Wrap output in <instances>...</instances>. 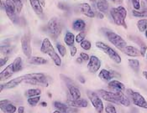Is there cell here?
I'll list each match as a JSON object with an SVG mask.
<instances>
[{
	"mask_svg": "<svg viewBox=\"0 0 147 113\" xmlns=\"http://www.w3.org/2000/svg\"><path fill=\"white\" fill-rule=\"evenodd\" d=\"M145 34H146V38H147V30H146V32H145Z\"/></svg>",
	"mask_w": 147,
	"mask_h": 113,
	"instance_id": "9f6ffc18",
	"label": "cell"
},
{
	"mask_svg": "<svg viewBox=\"0 0 147 113\" xmlns=\"http://www.w3.org/2000/svg\"><path fill=\"white\" fill-rule=\"evenodd\" d=\"M101 67V60L95 55L90 57L88 64V69L91 73H97Z\"/></svg>",
	"mask_w": 147,
	"mask_h": 113,
	"instance_id": "7c38bea8",
	"label": "cell"
},
{
	"mask_svg": "<svg viewBox=\"0 0 147 113\" xmlns=\"http://www.w3.org/2000/svg\"><path fill=\"white\" fill-rule=\"evenodd\" d=\"M76 61H77V63H78V64H82L84 60H83L81 57H78V58L76 59Z\"/></svg>",
	"mask_w": 147,
	"mask_h": 113,
	"instance_id": "7dc6e473",
	"label": "cell"
},
{
	"mask_svg": "<svg viewBox=\"0 0 147 113\" xmlns=\"http://www.w3.org/2000/svg\"><path fill=\"white\" fill-rule=\"evenodd\" d=\"M129 1H130V2H131V1H132V0H129Z\"/></svg>",
	"mask_w": 147,
	"mask_h": 113,
	"instance_id": "680465c9",
	"label": "cell"
},
{
	"mask_svg": "<svg viewBox=\"0 0 147 113\" xmlns=\"http://www.w3.org/2000/svg\"><path fill=\"white\" fill-rule=\"evenodd\" d=\"M28 62L31 65H36V66H41L46 64V60L43 57L32 56L28 60Z\"/></svg>",
	"mask_w": 147,
	"mask_h": 113,
	"instance_id": "d4e9b609",
	"label": "cell"
},
{
	"mask_svg": "<svg viewBox=\"0 0 147 113\" xmlns=\"http://www.w3.org/2000/svg\"><path fill=\"white\" fill-rule=\"evenodd\" d=\"M96 47L98 49H99L100 50H102V52H104L109 57L113 62H115L116 64H120L121 63V57L120 55L113 49H112L110 46L107 45L106 44L100 42V41H98L96 42Z\"/></svg>",
	"mask_w": 147,
	"mask_h": 113,
	"instance_id": "5b68a950",
	"label": "cell"
},
{
	"mask_svg": "<svg viewBox=\"0 0 147 113\" xmlns=\"http://www.w3.org/2000/svg\"><path fill=\"white\" fill-rule=\"evenodd\" d=\"M40 106H42V107H46L47 106V103L45 102H42L40 103Z\"/></svg>",
	"mask_w": 147,
	"mask_h": 113,
	"instance_id": "681fc988",
	"label": "cell"
},
{
	"mask_svg": "<svg viewBox=\"0 0 147 113\" xmlns=\"http://www.w3.org/2000/svg\"><path fill=\"white\" fill-rule=\"evenodd\" d=\"M108 87L110 90V91L116 92V93L126 91L125 85L122 82H120L119 80H112L111 81H109V84H108Z\"/></svg>",
	"mask_w": 147,
	"mask_h": 113,
	"instance_id": "4fadbf2b",
	"label": "cell"
},
{
	"mask_svg": "<svg viewBox=\"0 0 147 113\" xmlns=\"http://www.w3.org/2000/svg\"><path fill=\"white\" fill-rule=\"evenodd\" d=\"M80 45H81L82 49H85V50H89L91 49V46H92L90 41L86 40V39L83 40V41L80 44Z\"/></svg>",
	"mask_w": 147,
	"mask_h": 113,
	"instance_id": "60d3db41",
	"label": "cell"
},
{
	"mask_svg": "<svg viewBox=\"0 0 147 113\" xmlns=\"http://www.w3.org/2000/svg\"><path fill=\"white\" fill-rule=\"evenodd\" d=\"M90 2H92V3H95V2H96V0H90Z\"/></svg>",
	"mask_w": 147,
	"mask_h": 113,
	"instance_id": "11a10c76",
	"label": "cell"
},
{
	"mask_svg": "<svg viewBox=\"0 0 147 113\" xmlns=\"http://www.w3.org/2000/svg\"><path fill=\"white\" fill-rule=\"evenodd\" d=\"M13 52V46L9 41L6 40L3 41L1 45V54L7 56L8 55H10Z\"/></svg>",
	"mask_w": 147,
	"mask_h": 113,
	"instance_id": "44dd1931",
	"label": "cell"
},
{
	"mask_svg": "<svg viewBox=\"0 0 147 113\" xmlns=\"http://www.w3.org/2000/svg\"><path fill=\"white\" fill-rule=\"evenodd\" d=\"M0 108H1V111L4 113H15L18 111L17 107L12 102H9V104L3 106H0Z\"/></svg>",
	"mask_w": 147,
	"mask_h": 113,
	"instance_id": "f1b7e54d",
	"label": "cell"
},
{
	"mask_svg": "<svg viewBox=\"0 0 147 113\" xmlns=\"http://www.w3.org/2000/svg\"><path fill=\"white\" fill-rule=\"evenodd\" d=\"M21 48L23 53L28 59H30L32 55L31 48V36L30 34H25L21 38Z\"/></svg>",
	"mask_w": 147,
	"mask_h": 113,
	"instance_id": "30bf717a",
	"label": "cell"
},
{
	"mask_svg": "<svg viewBox=\"0 0 147 113\" xmlns=\"http://www.w3.org/2000/svg\"><path fill=\"white\" fill-rule=\"evenodd\" d=\"M85 37H86V32L85 31H82L79 32V34L76 36V42L81 44L83 40H85Z\"/></svg>",
	"mask_w": 147,
	"mask_h": 113,
	"instance_id": "ab89813d",
	"label": "cell"
},
{
	"mask_svg": "<svg viewBox=\"0 0 147 113\" xmlns=\"http://www.w3.org/2000/svg\"><path fill=\"white\" fill-rule=\"evenodd\" d=\"M98 77L101 80H102L103 81H106V82H109L111 81L112 79L113 78V71H110V70H108L106 69H102L99 73H98Z\"/></svg>",
	"mask_w": 147,
	"mask_h": 113,
	"instance_id": "ffe728a7",
	"label": "cell"
},
{
	"mask_svg": "<svg viewBox=\"0 0 147 113\" xmlns=\"http://www.w3.org/2000/svg\"><path fill=\"white\" fill-rule=\"evenodd\" d=\"M66 104L68 106L75 108H85L88 106V102L86 99H78V100H67Z\"/></svg>",
	"mask_w": 147,
	"mask_h": 113,
	"instance_id": "5bb4252c",
	"label": "cell"
},
{
	"mask_svg": "<svg viewBox=\"0 0 147 113\" xmlns=\"http://www.w3.org/2000/svg\"><path fill=\"white\" fill-rule=\"evenodd\" d=\"M75 41H76L75 35L72 34L71 32L67 31L66 33V34H65V37H64V42H65V44L68 45V46H72Z\"/></svg>",
	"mask_w": 147,
	"mask_h": 113,
	"instance_id": "83f0119b",
	"label": "cell"
},
{
	"mask_svg": "<svg viewBox=\"0 0 147 113\" xmlns=\"http://www.w3.org/2000/svg\"><path fill=\"white\" fill-rule=\"evenodd\" d=\"M13 73H14V70H13V66L12 63V64H9L3 70H2V72L0 73V80L3 81V80L9 79Z\"/></svg>",
	"mask_w": 147,
	"mask_h": 113,
	"instance_id": "d6986e66",
	"label": "cell"
},
{
	"mask_svg": "<svg viewBox=\"0 0 147 113\" xmlns=\"http://www.w3.org/2000/svg\"><path fill=\"white\" fill-rule=\"evenodd\" d=\"M16 7V12L17 13H20L23 9V1L24 0H12Z\"/></svg>",
	"mask_w": 147,
	"mask_h": 113,
	"instance_id": "f35d334b",
	"label": "cell"
},
{
	"mask_svg": "<svg viewBox=\"0 0 147 113\" xmlns=\"http://www.w3.org/2000/svg\"><path fill=\"white\" fill-rule=\"evenodd\" d=\"M40 101V96H34V97H30V98H28V100H27V102H28V104L30 105V106H36L38 104H39V102Z\"/></svg>",
	"mask_w": 147,
	"mask_h": 113,
	"instance_id": "e575fe53",
	"label": "cell"
},
{
	"mask_svg": "<svg viewBox=\"0 0 147 113\" xmlns=\"http://www.w3.org/2000/svg\"><path fill=\"white\" fill-rule=\"evenodd\" d=\"M137 28L140 32H141V33L146 32L147 30V19H140L137 22Z\"/></svg>",
	"mask_w": 147,
	"mask_h": 113,
	"instance_id": "836d02e7",
	"label": "cell"
},
{
	"mask_svg": "<svg viewBox=\"0 0 147 113\" xmlns=\"http://www.w3.org/2000/svg\"><path fill=\"white\" fill-rule=\"evenodd\" d=\"M80 57L84 60V61H89V60H90V57L89 55H88V54H86V53H83V52H82V53H80Z\"/></svg>",
	"mask_w": 147,
	"mask_h": 113,
	"instance_id": "7bdbcfd3",
	"label": "cell"
},
{
	"mask_svg": "<svg viewBox=\"0 0 147 113\" xmlns=\"http://www.w3.org/2000/svg\"><path fill=\"white\" fill-rule=\"evenodd\" d=\"M97 93L105 102H109V103H112V104L119 105L118 93L113 92V91H109V90H98L97 91Z\"/></svg>",
	"mask_w": 147,
	"mask_h": 113,
	"instance_id": "9c48e42d",
	"label": "cell"
},
{
	"mask_svg": "<svg viewBox=\"0 0 147 113\" xmlns=\"http://www.w3.org/2000/svg\"><path fill=\"white\" fill-rule=\"evenodd\" d=\"M30 5L37 14H42L43 9H42V6L40 5V0H30Z\"/></svg>",
	"mask_w": 147,
	"mask_h": 113,
	"instance_id": "484cf974",
	"label": "cell"
},
{
	"mask_svg": "<svg viewBox=\"0 0 147 113\" xmlns=\"http://www.w3.org/2000/svg\"><path fill=\"white\" fill-rule=\"evenodd\" d=\"M146 1H147V0H146Z\"/></svg>",
	"mask_w": 147,
	"mask_h": 113,
	"instance_id": "6125c7cd",
	"label": "cell"
},
{
	"mask_svg": "<svg viewBox=\"0 0 147 113\" xmlns=\"http://www.w3.org/2000/svg\"><path fill=\"white\" fill-rule=\"evenodd\" d=\"M13 70L14 72H19L22 70L23 68V62L22 58L21 57H16L15 60L13 62Z\"/></svg>",
	"mask_w": 147,
	"mask_h": 113,
	"instance_id": "4dcf8cb0",
	"label": "cell"
},
{
	"mask_svg": "<svg viewBox=\"0 0 147 113\" xmlns=\"http://www.w3.org/2000/svg\"><path fill=\"white\" fill-rule=\"evenodd\" d=\"M85 28H86V23L81 19H76L74 22L72 23V29L75 31L82 32V31H83L85 29Z\"/></svg>",
	"mask_w": 147,
	"mask_h": 113,
	"instance_id": "cb8c5ba5",
	"label": "cell"
},
{
	"mask_svg": "<svg viewBox=\"0 0 147 113\" xmlns=\"http://www.w3.org/2000/svg\"><path fill=\"white\" fill-rule=\"evenodd\" d=\"M53 113H61L60 111H58V110H56L55 112H53Z\"/></svg>",
	"mask_w": 147,
	"mask_h": 113,
	"instance_id": "db71d44e",
	"label": "cell"
},
{
	"mask_svg": "<svg viewBox=\"0 0 147 113\" xmlns=\"http://www.w3.org/2000/svg\"><path fill=\"white\" fill-rule=\"evenodd\" d=\"M109 5L107 0H98L97 2V9L102 13H106L109 10Z\"/></svg>",
	"mask_w": 147,
	"mask_h": 113,
	"instance_id": "4316f807",
	"label": "cell"
},
{
	"mask_svg": "<svg viewBox=\"0 0 147 113\" xmlns=\"http://www.w3.org/2000/svg\"><path fill=\"white\" fill-rule=\"evenodd\" d=\"M133 41H135L137 45H139L140 46V53H141V56L145 57L146 55V50H147V46L138 37H133L132 39Z\"/></svg>",
	"mask_w": 147,
	"mask_h": 113,
	"instance_id": "7402d4cb",
	"label": "cell"
},
{
	"mask_svg": "<svg viewBox=\"0 0 147 113\" xmlns=\"http://www.w3.org/2000/svg\"><path fill=\"white\" fill-rule=\"evenodd\" d=\"M5 13L7 16L9 18V19L14 23L16 20V7L12 0H6L5 1V6H4Z\"/></svg>",
	"mask_w": 147,
	"mask_h": 113,
	"instance_id": "8fae6325",
	"label": "cell"
},
{
	"mask_svg": "<svg viewBox=\"0 0 147 113\" xmlns=\"http://www.w3.org/2000/svg\"><path fill=\"white\" fill-rule=\"evenodd\" d=\"M41 94V90L39 88H34V89H29L24 92V96L27 98L34 97V96H39Z\"/></svg>",
	"mask_w": 147,
	"mask_h": 113,
	"instance_id": "f546056e",
	"label": "cell"
},
{
	"mask_svg": "<svg viewBox=\"0 0 147 113\" xmlns=\"http://www.w3.org/2000/svg\"><path fill=\"white\" fill-rule=\"evenodd\" d=\"M24 1H25V2H26V0H24Z\"/></svg>",
	"mask_w": 147,
	"mask_h": 113,
	"instance_id": "91938a15",
	"label": "cell"
},
{
	"mask_svg": "<svg viewBox=\"0 0 147 113\" xmlns=\"http://www.w3.org/2000/svg\"><path fill=\"white\" fill-rule=\"evenodd\" d=\"M40 52L45 55H48L57 66H61V59L56 52L54 47L52 46V44L51 43L49 39L45 38L43 39L41 47H40Z\"/></svg>",
	"mask_w": 147,
	"mask_h": 113,
	"instance_id": "6da1fadb",
	"label": "cell"
},
{
	"mask_svg": "<svg viewBox=\"0 0 147 113\" xmlns=\"http://www.w3.org/2000/svg\"><path fill=\"white\" fill-rule=\"evenodd\" d=\"M25 80V76H19V77H16L14 79L10 80H9L8 82H6L5 84H3V86H4V89H13V88H15L16 86H18L20 84H21L22 82H24Z\"/></svg>",
	"mask_w": 147,
	"mask_h": 113,
	"instance_id": "9a60e30c",
	"label": "cell"
},
{
	"mask_svg": "<svg viewBox=\"0 0 147 113\" xmlns=\"http://www.w3.org/2000/svg\"><path fill=\"white\" fill-rule=\"evenodd\" d=\"M8 60H9V58L8 56H5L3 57V58H1L0 59V66L1 67H3L6 63H7V61H8Z\"/></svg>",
	"mask_w": 147,
	"mask_h": 113,
	"instance_id": "ee69618b",
	"label": "cell"
},
{
	"mask_svg": "<svg viewBox=\"0 0 147 113\" xmlns=\"http://www.w3.org/2000/svg\"><path fill=\"white\" fill-rule=\"evenodd\" d=\"M79 9L80 12L82 14H84L85 16H87L88 18H93L95 16V13H94V12L92 11L91 6L87 3H81L79 5Z\"/></svg>",
	"mask_w": 147,
	"mask_h": 113,
	"instance_id": "ac0fdd59",
	"label": "cell"
},
{
	"mask_svg": "<svg viewBox=\"0 0 147 113\" xmlns=\"http://www.w3.org/2000/svg\"><path fill=\"white\" fill-rule=\"evenodd\" d=\"M110 15L112 16L115 24L119 26H123L125 29H127V24L125 23V19L127 17V11L123 6L112 8L110 9Z\"/></svg>",
	"mask_w": 147,
	"mask_h": 113,
	"instance_id": "7a4b0ae2",
	"label": "cell"
},
{
	"mask_svg": "<svg viewBox=\"0 0 147 113\" xmlns=\"http://www.w3.org/2000/svg\"><path fill=\"white\" fill-rule=\"evenodd\" d=\"M113 1H114V0H113Z\"/></svg>",
	"mask_w": 147,
	"mask_h": 113,
	"instance_id": "94428289",
	"label": "cell"
},
{
	"mask_svg": "<svg viewBox=\"0 0 147 113\" xmlns=\"http://www.w3.org/2000/svg\"><path fill=\"white\" fill-rule=\"evenodd\" d=\"M24 111H25V108H24V106H19V108H18V113H24Z\"/></svg>",
	"mask_w": 147,
	"mask_h": 113,
	"instance_id": "bcb514c9",
	"label": "cell"
},
{
	"mask_svg": "<svg viewBox=\"0 0 147 113\" xmlns=\"http://www.w3.org/2000/svg\"><path fill=\"white\" fill-rule=\"evenodd\" d=\"M126 95L135 106L140 107V108H143V109H147L146 100L140 92L135 91L131 89H127Z\"/></svg>",
	"mask_w": 147,
	"mask_h": 113,
	"instance_id": "3957f363",
	"label": "cell"
},
{
	"mask_svg": "<svg viewBox=\"0 0 147 113\" xmlns=\"http://www.w3.org/2000/svg\"><path fill=\"white\" fill-rule=\"evenodd\" d=\"M132 14L135 16V17H137V18H146L147 17V11L146 10H133L132 11Z\"/></svg>",
	"mask_w": 147,
	"mask_h": 113,
	"instance_id": "d590c367",
	"label": "cell"
},
{
	"mask_svg": "<svg viewBox=\"0 0 147 113\" xmlns=\"http://www.w3.org/2000/svg\"><path fill=\"white\" fill-rule=\"evenodd\" d=\"M98 17L100 19H102L104 16H103V14H102V13H98Z\"/></svg>",
	"mask_w": 147,
	"mask_h": 113,
	"instance_id": "816d5d0a",
	"label": "cell"
},
{
	"mask_svg": "<svg viewBox=\"0 0 147 113\" xmlns=\"http://www.w3.org/2000/svg\"><path fill=\"white\" fill-rule=\"evenodd\" d=\"M9 102H11L9 100H1V102H0V106H3L9 104Z\"/></svg>",
	"mask_w": 147,
	"mask_h": 113,
	"instance_id": "f6af8a7d",
	"label": "cell"
},
{
	"mask_svg": "<svg viewBox=\"0 0 147 113\" xmlns=\"http://www.w3.org/2000/svg\"><path fill=\"white\" fill-rule=\"evenodd\" d=\"M104 111L106 112V113H117V110L115 106H113L112 103L107 104L104 107Z\"/></svg>",
	"mask_w": 147,
	"mask_h": 113,
	"instance_id": "74e56055",
	"label": "cell"
},
{
	"mask_svg": "<svg viewBox=\"0 0 147 113\" xmlns=\"http://www.w3.org/2000/svg\"><path fill=\"white\" fill-rule=\"evenodd\" d=\"M87 96H88L90 102L92 103V105L95 108L96 112L98 113L103 112L105 106L103 105V102L101 100L100 96H98V94L94 92V91H92V90H88L87 91Z\"/></svg>",
	"mask_w": 147,
	"mask_h": 113,
	"instance_id": "ba28073f",
	"label": "cell"
},
{
	"mask_svg": "<svg viewBox=\"0 0 147 113\" xmlns=\"http://www.w3.org/2000/svg\"><path fill=\"white\" fill-rule=\"evenodd\" d=\"M57 48L58 52H59V55H60L61 56L64 57L66 55V54H67V49H66V47H65L64 45L59 43V44H57Z\"/></svg>",
	"mask_w": 147,
	"mask_h": 113,
	"instance_id": "8d00e7d4",
	"label": "cell"
},
{
	"mask_svg": "<svg viewBox=\"0 0 147 113\" xmlns=\"http://www.w3.org/2000/svg\"><path fill=\"white\" fill-rule=\"evenodd\" d=\"M105 36L107 37V39H109V41L113 45L118 49H119L120 51H122V49L127 46L126 41L125 39L119 36L118 34L114 33L111 30H108L106 29L105 31Z\"/></svg>",
	"mask_w": 147,
	"mask_h": 113,
	"instance_id": "277c9868",
	"label": "cell"
},
{
	"mask_svg": "<svg viewBox=\"0 0 147 113\" xmlns=\"http://www.w3.org/2000/svg\"><path fill=\"white\" fill-rule=\"evenodd\" d=\"M143 76H144V77H145V78H146V80H147V71L146 70L143 71Z\"/></svg>",
	"mask_w": 147,
	"mask_h": 113,
	"instance_id": "f5cc1de1",
	"label": "cell"
},
{
	"mask_svg": "<svg viewBox=\"0 0 147 113\" xmlns=\"http://www.w3.org/2000/svg\"><path fill=\"white\" fill-rule=\"evenodd\" d=\"M118 96H119V105H122V106H126V107H128V106H130L131 101L127 96V95H125V92H118Z\"/></svg>",
	"mask_w": 147,
	"mask_h": 113,
	"instance_id": "603a6c76",
	"label": "cell"
},
{
	"mask_svg": "<svg viewBox=\"0 0 147 113\" xmlns=\"http://www.w3.org/2000/svg\"><path fill=\"white\" fill-rule=\"evenodd\" d=\"M24 76H25V80L24 82L26 84L48 86L46 76L42 73H30V74H26Z\"/></svg>",
	"mask_w": 147,
	"mask_h": 113,
	"instance_id": "52a82bcc",
	"label": "cell"
},
{
	"mask_svg": "<svg viewBox=\"0 0 147 113\" xmlns=\"http://www.w3.org/2000/svg\"><path fill=\"white\" fill-rule=\"evenodd\" d=\"M53 105H54V107L57 110L60 111L61 113H67V111L68 109V106L67 104H63V103L59 102H55L53 103Z\"/></svg>",
	"mask_w": 147,
	"mask_h": 113,
	"instance_id": "d6a6232c",
	"label": "cell"
},
{
	"mask_svg": "<svg viewBox=\"0 0 147 113\" xmlns=\"http://www.w3.org/2000/svg\"><path fill=\"white\" fill-rule=\"evenodd\" d=\"M67 85L68 92L70 93V95L72 97V99L73 100L80 99L81 98V91H80L79 89L75 85H73L71 81L69 83L67 82Z\"/></svg>",
	"mask_w": 147,
	"mask_h": 113,
	"instance_id": "e0dca14e",
	"label": "cell"
},
{
	"mask_svg": "<svg viewBox=\"0 0 147 113\" xmlns=\"http://www.w3.org/2000/svg\"><path fill=\"white\" fill-rule=\"evenodd\" d=\"M77 52H78V49H77V47H76V46H74V45L70 46V55H71V57L75 56V55H76V54H77Z\"/></svg>",
	"mask_w": 147,
	"mask_h": 113,
	"instance_id": "b9f144b4",
	"label": "cell"
},
{
	"mask_svg": "<svg viewBox=\"0 0 147 113\" xmlns=\"http://www.w3.org/2000/svg\"><path fill=\"white\" fill-rule=\"evenodd\" d=\"M128 64H129V66L134 71L138 72L139 70H140V61L136 59H130L128 60Z\"/></svg>",
	"mask_w": 147,
	"mask_h": 113,
	"instance_id": "1f68e13d",
	"label": "cell"
},
{
	"mask_svg": "<svg viewBox=\"0 0 147 113\" xmlns=\"http://www.w3.org/2000/svg\"><path fill=\"white\" fill-rule=\"evenodd\" d=\"M146 59H147V53H146Z\"/></svg>",
	"mask_w": 147,
	"mask_h": 113,
	"instance_id": "6f0895ef",
	"label": "cell"
},
{
	"mask_svg": "<svg viewBox=\"0 0 147 113\" xmlns=\"http://www.w3.org/2000/svg\"><path fill=\"white\" fill-rule=\"evenodd\" d=\"M116 4H121L123 3V0H114L113 1Z\"/></svg>",
	"mask_w": 147,
	"mask_h": 113,
	"instance_id": "f907efd6",
	"label": "cell"
},
{
	"mask_svg": "<svg viewBox=\"0 0 147 113\" xmlns=\"http://www.w3.org/2000/svg\"><path fill=\"white\" fill-rule=\"evenodd\" d=\"M124 54H125L126 55L130 57H139L141 56V53L140 50L138 49L137 48L134 47V46H130V45H127L125 48H124L122 49V51Z\"/></svg>",
	"mask_w": 147,
	"mask_h": 113,
	"instance_id": "2e32d148",
	"label": "cell"
},
{
	"mask_svg": "<svg viewBox=\"0 0 147 113\" xmlns=\"http://www.w3.org/2000/svg\"><path fill=\"white\" fill-rule=\"evenodd\" d=\"M47 31L52 39H57L61 32V23L58 18L54 17L49 20L47 24Z\"/></svg>",
	"mask_w": 147,
	"mask_h": 113,
	"instance_id": "8992f818",
	"label": "cell"
},
{
	"mask_svg": "<svg viewBox=\"0 0 147 113\" xmlns=\"http://www.w3.org/2000/svg\"><path fill=\"white\" fill-rule=\"evenodd\" d=\"M78 79H79L80 82H81L82 84H84V83L86 82V80H84V78H83L82 76H79V77H78Z\"/></svg>",
	"mask_w": 147,
	"mask_h": 113,
	"instance_id": "c3c4849f",
	"label": "cell"
}]
</instances>
